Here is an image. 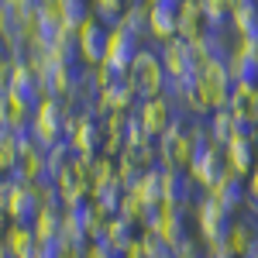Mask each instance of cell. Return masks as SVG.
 I'll return each instance as SVG.
<instances>
[{
	"instance_id": "cell-1",
	"label": "cell",
	"mask_w": 258,
	"mask_h": 258,
	"mask_svg": "<svg viewBox=\"0 0 258 258\" xmlns=\"http://www.w3.org/2000/svg\"><path fill=\"white\" fill-rule=\"evenodd\" d=\"M155 148H159V169L186 172V169H189V162H193V155H197L203 145H197L193 135H189V117H186V114H179V117L169 124V131L155 141Z\"/></svg>"
},
{
	"instance_id": "cell-2",
	"label": "cell",
	"mask_w": 258,
	"mask_h": 258,
	"mask_svg": "<svg viewBox=\"0 0 258 258\" xmlns=\"http://www.w3.org/2000/svg\"><path fill=\"white\" fill-rule=\"evenodd\" d=\"M124 80L135 86L138 100L162 97V93L169 90V76H165V69H162L159 52H155V48H148V45H141V52L135 55L131 69L124 73Z\"/></svg>"
},
{
	"instance_id": "cell-3",
	"label": "cell",
	"mask_w": 258,
	"mask_h": 258,
	"mask_svg": "<svg viewBox=\"0 0 258 258\" xmlns=\"http://www.w3.org/2000/svg\"><path fill=\"white\" fill-rule=\"evenodd\" d=\"M73 107H76L73 100L45 97V100L38 103V110L31 114L28 131H31V135H35V138H38L45 148H52V145L66 141V120H69V110H73Z\"/></svg>"
},
{
	"instance_id": "cell-4",
	"label": "cell",
	"mask_w": 258,
	"mask_h": 258,
	"mask_svg": "<svg viewBox=\"0 0 258 258\" xmlns=\"http://www.w3.org/2000/svg\"><path fill=\"white\" fill-rule=\"evenodd\" d=\"M69 145H73V152H76V159L83 162H93L103 152V120H100L97 110H83L80 120H76V127L69 131Z\"/></svg>"
},
{
	"instance_id": "cell-5",
	"label": "cell",
	"mask_w": 258,
	"mask_h": 258,
	"mask_svg": "<svg viewBox=\"0 0 258 258\" xmlns=\"http://www.w3.org/2000/svg\"><path fill=\"white\" fill-rule=\"evenodd\" d=\"M55 189H59V197H62V210H73V207H80L83 200H90V193H93L90 162L76 159L69 169H62L59 176H55Z\"/></svg>"
},
{
	"instance_id": "cell-6",
	"label": "cell",
	"mask_w": 258,
	"mask_h": 258,
	"mask_svg": "<svg viewBox=\"0 0 258 258\" xmlns=\"http://www.w3.org/2000/svg\"><path fill=\"white\" fill-rule=\"evenodd\" d=\"M135 117L141 120V127L148 131V138L159 141L165 131H169V124L179 117V107L172 100L165 97H152V100H138V107H135Z\"/></svg>"
},
{
	"instance_id": "cell-7",
	"label": "cell",
	"mask_w": 258,
	"mask_h": 258,
	"mask_svg": "<svg viewBox=\"0 0 258 258\" xmlns=\"http://www.w3.org/2000/svg\"><path fill=\"white\" fill-rule=\"evenodd\" d=\"M159 59H162V69H165L169 83H186L193 73H197L193 48H189V41H182V38L165 41V45L159 48Z\"/></svg>"
},
{
	"instance_id": "cell-8",
	"label": "cell",
	"mask_w": 258,
	"mask_h": 258,
	"mask_svg": "<svg viewBox=\"0 0 258 258\" xmlns=\"http://www.w3.org/2000/svg\"><path fill=\"white\" fill-rule=\"evenodd\" d=\"M141 52V38L138 35H131L124 24H114L110 28V41H107V66L117 73V76H124L127 69H131V62H135V55Z\"/></svg>"
},
{
	"instance_id": "cell-9",
	"label": "cell",
	"mask_w": 258,
	"mask_h": 258,
	"mask_svg": "<svg viewBox=\"0 0 258 258\" xmlns=\"http://www.w3.org/2000/svg\"><path fill=\"white\" fill-rule=\"evenodd\" d=\"M224 172V148L220 145H203L197 155H193V162H189V169H186V176H189V182L197 186V189H210L214 186V179Z\"/></svg>"
},
{
	"instance_id": "cell-10",
	"label": "cell",
	"mask_w": 258,
	"mask_h": 258,
	"mask_svg": "<svg viewBox=\"0 0 258 258\" xmlns=\"http://www.w3.org/2000/svg\"><path fill=\"white\" fill-rule=\"evenodd\" d=\"M76 38H80V59H83V66H90V69L103 66V59H107V41H110V28H107L103 21L90 18L80 31H76Z\"/></svg>"
},
{
	"instance_id": "cell-11",
	"label": "cell",
	"mask_w": 258,
	"mask_h": 258,
	"mask_svg": "<svg viewBox=\"0 0 258 258\" xmlns=\"http://www.w3.org/2000/svg\"><path fill=\"white\" fill-rule=\"evenodd\" d=\"M227 227H231V214L217 207L210 197H203L197 203V231L203 244H217V241L227 238Z\"/></svg>"
},
{
	"instance_id": "cell-12",
	"label": "cell",
	"mask_w": 258,
	"mask_h": 258,
	"mask_svg": "<svg viewBox=\"0 0 258 258\" xmlns=\"http://www.w3.org/2000/svg\"><path fill=\"white\" fill-rule=\"evenodd\" d=\"M186 210L189 207H179V203H159V214H155L148 231H155L169 248H179L182 241L189 238L186 234Z\"/></svg>"
},
{
	"instance_id": "cell-13",
	"label": "cell",
	"mask_w": 258,
	"mask_h": 258,
	"mask_svg": "<svg viewBox=\"0 0 258 258\" xmlns=\"http://www.w3.org/2000/svg\"><path fill=\"white\" fill-rule=\"evenodd\" d=\"M14 182V179H11ZM41 214V197L35 186H24V182H14L11 186V200H7V220L11 224H21V227H31Z\"/></svg>"
},
{
	"instance_id": "cell-14",
	"label": "cell",
	"mask_w": 258,
	"mask_h": 258,
	"mask_svg": "<svg viewBox=\"0 0 258 258\" xmlns=\"http://www.w3.org/2000/svg\"><path fill=\"white\" fill-rule=\"evenodd\" d=\"M176 24H179V0H155L152 11H148V38L159 41L162 48L165 41L176 38Z\"/></svg>"
},
{
	"instance_id": "cell-15",
	"label": "cell",
	"mask_w": 258,
	"mask_h": 258,
	"mask_svg": "<svg viewBox=\"0 0 258 258\" xmlns=\"http://www.w3.org/2000/svg\"><path fill=\"white\" fill-rule=\"evenodd\" d=\"M7 97L18 100L21 107H28L31 114L38 110V103L45 100L38 80H35V73L28 69V62H18V66H14V76H11V90H7Z\"/></svg>"
},
{
	"instance_id": "cell-16",
	"label": "cell",
	"mask_w": 258,
	"mask_h": 258,
	"mask_svg": "<svg viewBox=\"0 0 258 258\" xmlns=\"http://www.w3.org/2000/svg\"><path fill=\"white\" fill-rule=\"evenodd\" d=\"M227 110L244 127H258V83H234L231 86V100H227Z\"/></svg>"
},
{
	"instance_id": "cell-17",
	"label": "cell",
	"mask_w": 258,
	"mask_h": 258,
	"mask_svg": "<svg viewBox=\"0 0 258 258\" xmlns=\"http://www.w3.org/2000/svg\"><path fill=\"white\" fill-rule=\"evenodd\" d=\"M203 35H210V24H207V14L200 7V0H179V24H176V38L182 41H200Z\"/></svg>"
},
{
	"instance_id": "cell-18",
	"label": "cell",
	"mask_w": 258,
	"mask_h": 258,
	"mask_svg": "<svg viewBox=\"0 0 258 258\" xmlns=\"http://www.w3.org/2000/svg\"><path fill=\"white\" fill-rule=\"evenodd\" d=\"M207 197L214 200L217 207H224L227 214H234L241 203L248 200V193H244V179H238V176H231L227 169L220 172L217 179H214V186L207 189Z\"/></svg>"
},
{
	"instance_id": "cell-19",
	"label": "cell",
	"mask_w": 258,
	"mask_h": 258,
	"mask_svg": "<svg viewBox=\"0 0 258 258\" xmlns=\"http://www.w3.org/2000/svg\"><path fill=\"white\" fill-rule=\"evenodd\" d=\"M135 107H138V93H135V86L124 80V76L114 86H107L97 100L100 114H135Z\"/></svg>"
},
{
	"instance_id": "cell-20",
	"label": "cell",
	"mask_w": 258,
	"mask_h": 258,
	"mask_svg": "<svg viewBox=\"0 0 258 258\" xmlns=\"http://www.w3.org/2000/svg\"><path fill=\"white\" fill-rule=\"evenodd\" d=\"M224 244H227V251H231L234 258L251 255V251L258 248V231H255V224H251V220H231Z\"/></svg>"
},
{
	"instance_id": "cell-21",
	"label": "cell",
	"mask_w": 258,
	"mask_h": 258,
	"mask_svg": "<svg viewBox=\"0 0 258 258\" xmlns=\"http://www.w3.org/2000/svg\"><path fill=\"white\" fill-rule=\"evenodd\" d=\"M162 203H179V207L193 203V182H189L186 172L162 169Z\"/></svg>"
},
{
	"instance_id": "cell-22",
	"label": "cell",
	"mask_w": 258,
	"mask_h": 258,
	"mask_svg": "<svg viewBox=\"0 0 258 258\" xmlns=\"http://www.w3.org/2000/svg\"><path fill=\"white\" fill-rule=\"evenodd\" d=\"M227 28L234 31V38H258V4L255 0H238Z\"/></svg>"
},
{
	"instance_id": "cell-23",
	"label": "cell",
	"mask_w": 258,
	"mask_h": 258,
	"mask_svg": "<svg viewBox=\"0 0 258 258\" xmlns=\"http://www.w3.org/2000/svg\"><path fill=\"white\" fill-rule=\"evenodd\" d=\"M0 241L7 244V251H11L14 258H35V251H38L35 231H31V227H21V224H11L7 234H4Z\"/></svg>"
},
{
	"instance_id": "cell-24",
	"label": "cell",
	"mask_w": 258,
	"mask_h": 258,
	"mask_svg": "<svg viewBox=\"0 0 258 258\" xmlns=\"http://www.w3.org/2000/svg\"><path fill=\"white\" fill-rule=\"evenodd\" d=\"M207 127H210V141L224 148V145H231V141H234V135H238V127H241V120L234 117L227 107H224V110H214V114L207 117Z\"/></svg>"
},
{
	"instance_id": "cell-25",
	"label": "cell",
	"mask_w": 258,
	"mask_h": 258,
	"mask_svg": "<svg viewBox=\"0 0 258 258\" xmlns=\"http://www.w3.org/2000/svg\"><path fill=\"white\" fill-rule=\"evenodd\" d=\"M138 234H141L138 227H135L131 220L117 217V214H114V217L107 220V227H103V241H107L110 248H117V251H124V248H127L131 241L138 238Z\"/></svg>"
},
{
	"instance_id": "cell-26",
	"label": "cell",
	"mask_w": 258,
	"mask_h": 258,
	"mask_svg": "<svg viewBox=\"0 0 258 258\" xmlns=\"http://www.w3.org/2000/svg\"><path fill=\"white\" fill-rule=\"evenodd\" d=\"M59 14L66 31H80L83 24L93 18V4L90 0H59Z\"/></svg>"
},
{
	"instance_id": "cell-27",
	"label": "cell",
	"mask_w": 258,
	"mask_h": 258,
	"mask_svg": "<svg viewBox=\"0 0 258 258\" xmlns=\"http://www.w3.org/2000/svg\"><path fill=\"white\" fill-rule=\"evenodd\" d=\"M148 11H152V4L148 0H127V11H124V18L117 24H124L131 35H138V38H148Z\"/></svg>"
},
{
	"instance_id": "cell-28",
	"label": "cell",
	"mask_w": 258,
	"mask_h": 258,
	"mask_svg": "<svg viewBox=\"0 0 258 258\" xmlns=\"http://www.w3.org/2000/svg\"><path fill=\"white\" fill-rule=\"evenodd\" d=\"M31 231H35L38 244H45V241H59V234H62V210L41 207V214H38V220L31 224Z\"/></svg>"
},
{
	"instance_id": "cell-29",
	"label": "cell",
	"mask_w": 258,
	"mask_h": 258,
	"mask_svg": "<svg viewBox=\"0 0 258 258\" xmlns=\"http://www.w3.org/2000/svg\"><path fill=\"white\" fill-rule=\"evenodd\" d=\"M48 59H52V62H83L80 59V38H76V31H62L59 38L48 45Z\"/></svg>"
},
{
	"instance_id": "cell-30",
	"label": "cell",
	"mask_w": 258,
	"mask_h": 258,
	"mask_svg": "<svg viewBox=\"0 0 258 258\" xmlns=\"http://www.w3.org/2000/svg\"><path fill=\"white\" fill-rule=\"evenodd\" d=\"M131 193L141 197L148 207H159V203H162V169H148V172L135 182V189H131Z\"/></svg>"
},
{
	"instance_id": "cell-31",
	"label": "cell",
	"mask_w": 258,
	"mask_h": 258,
	"mask_svg": "<svg viewBox=\"0 0 258 258\" xmlns=\"http://www.w3.org/2000/svg\"><path fill=\"white\" fill-rule=\"evenodd\" d=\"M21 162V148H18V135L0 127V176H11Z\"/></svg>"
},
{
	"instance_id": "cell-32",
	"label": "cell",
	"mask_w": 258,
	"mask_h": 258,
	"mask_svg": "<svg viewBox=\"0 0 258 258\" xmlns=\"http://www.w3.org/2000/svg\"><path fill=\"white\" fill-rule=\"evenodd\" d=\"M90 200L97 203L107 217H114V214H117V207H120V200H124V186L114 179V182H107V186H97V189L90 193Z\"/></svg>"
},
{
	"instance_id": "cell-33",
	"label": "cell",
	"mask_w": 258,
	"mask_h": 258,
	"mask_svg": "<svg viewBox=\"0 0 258 258\" xmlns=\"http://www.w3.org/2000/svg\"><path fill=\"white\" fill-rule=\"evenodd\" d=\"M59 241L66 244V248H86L90 244V234L83 231V224L76 217H73V210H62V234H59Z\"/></svg>"
},
{
	"instance_id": "cell-34",
	"label": "cell",
	"mask_w": 258,
	"mask_h": 258,
	"mask_svg": "<svg viewBox=\"0 0 258 258\" xmlns=\"http://www.w3.org/2000/svg\"><path fill=\"white\" fill-rule=\"evenodd\" d=\"M234 4H238V0H200V7H203V14H207V24H210V31L227 28Z\"/></svg>"
},
{
	"instance_id": "cell-35",
	"label": "cell",
	"mask_w": 258,
	"mask_h": 258,
	"mask_svg": "<svg viewBox=\"0 0 258 258\" xmlns=\"http://www.w3.org/2000/svg\"><path fill=\"white\" fill-rule=\"evenodd\" d=\"M90 4H93V18L103 21L107 28H114L127 11V0H90Z\"/></svg>"
},
{
	"instance_id": "cell-36",
	"label": "cell",
	"mask_w": 258,
	"mask_h": 258,
	"mask_svg": "<svg viewBox=\"0 0 258 258\" xmlns=\"http://www.w3.org/2000/svg\"><path fill=\"white\" fill-rule=\"evenodd\" d=\"M90 179H93V189H97V186H107V182H114V179H117V159H110V155H97V159L90 162Z\"/></svg>"
},
{
	"instance_id": "cell-37",
	"label": "cell",
	"mask_w": 258,
	"mask_h": 258,
	"mask_svg": "<svg viewBox=\"0 0 258 258\" xmlns=\"http://www.w3.org/2000/svg\"><path fill=\"white\" fill-rule=\"evenodd\" d=\"M76 162V152H73V145L69 141H59V145H52L48 148V172H52V179L59 176L62 169H69Z\"/></svg>"
},
{
	"instance_id": "cell-38",
	"label": "cell",
	"mask_w": 258,
	"mask_h": 258,
	"mask_svg": "<svg viewBox=\"0 0 258 258\" xmlns=\"http://www.w3.org/2000/svg\"><path fill=\"white\" fill-rule=\"evenodd\" d=\"M141 176H145V169H138L127 155H117V182L124 186V193H131V189H135V182H138Z\"/></svg>"
},
{
	"instance_id": "cell-39",
	"label": "cell",
	"mask_w": 258,
	"mask_h": 258,
	"mask_svg": "<svg viewBox=\"0 0 258 258\" xmlns=\"http://www.w3.org/2000/svg\"><path fill=\"white\" fill-rule=\"evenodd\" d=\"M124 141H127V148H145V145H155V141L148 138V131L141 127V120L131 114L127 117V131H124Z\"/></svg>"
},
{
	"instance_id": "cell-40",
	"label": "cell",
	"mask_w": 258,
	"mask_h": 258,
	"mask_svg": "<svg viewBox=\"0 0 258 258\" xmlns=\"http://www.w3.org/2000/svg\"><path fill=\"white\" fill-rule=\"evenodd\" d=\"M14 66H18V59L0 45V97H7V90H11V76H14Z\"/></svg>"
},
{
	"instance_id": "cell-41",
	"label": "cell",
	"mask_w": 258,
	"mask_h": 258,
	"mask_svg": "<svg viewBox=\"0 0 258 258\" xmlns=\"http://www.w3.org/2000/svg\"><path fill=\"white\" fill-rule=\"evenodd\" d=\"M83 258H124V251L110 248L107 241H90V244L83 248Z\"/></svg>"
},
{
	"instance_id": "cell-42",
	"label": "cell",
	"mask_w": 258,
	"mask_h": 258,
	"mask_svg": "<svg viewBox=\"0 0 258 258\" xmlns=\"http://www.w3.org/2000/svg\"><path fill=\"white\" fill-rule=\"evenodd\" d=\"M59 255H62V241H45L35 251V258H59Z\"/></svg>"
},
{
	"instance_id": "cell-43",
	"label": "cell",
	"mask_w": 258,
	"mask_h": 258,
	"mask_svg": "<svg viewBox=\"0 0 258 258\" xmlns=\"http://www.w3.org/2000/svg\"><path fill=\"white\" fill-rule=\"evenodd\" d=\"M244 193H248V200L258 203V162H255V169H251V176L244 179Z\"/></svg>"
},
{
	"instance_id": "cell-44",
	"label": "cell",
	"mask_w": 258,
	"mask_h": 258,
	"mask_svg": "<svg viewBox=\"0 0 258 258\" xmlns=\"http://www.w3.org/2000/svg\"><path fill=\"white\" fill-rule=\"evenodd\" d=\"M124 258H148V251H145V244H141V238H135L127 248H124Z\"/></svg>"
},
{
	"instance_id": "cell-45",
	"label": "cell",
	"mask_w": 258,
	"mask_h": 258,
	"mask_svg": "<svg viewBox=\"0 0 258 258\" xmlns=\"http://www.w3.org/2000/svg\"><path fill=\"white\" fill-rule=\"evenodd\" d=\"M11 176H0V210H7V200H11Z\"/></svg>"
},
{
	"instance_id": "cell-46",
	"label": "cell",
	"mask_w": 258,
	"mask_h": 258,
	"mask_svg": "<svg viewBox=\"0 0 258 258\" xmlns=\"http://www.w3.org/2000/svg\"><path fill=\"white\" fill-rule=\"evenodd\" d=\"M0 258H14L11 251H7V244H4V241H0Z\"/></svg>"
},
{
	"instance_id": "cell-47",
	"label": "cell",
	"mask_w": 258,
	"mask_h": 258,
	"mask_svg": "<svg viewBox=\"0 0 258 258\" xmlns=\"http://www.w3.org/2000/svg\"><path fill=\"white\" fill-rule=\"evenodd\" d=\"M244 258H258V248H255V251H251V255H244Z\"/></svg>"
},
{
	"instance_id": "cell-48",
	"label": "cell",
	"mask_w": 258,
	"mask_h": 258,
	"mask_svg": "<svg viewBox=\"0 0 258 258\" xmlns=\"http://www.w3.org/2000/svg\"><path fill=\"white\" fill-rule=\"evenodd\" d=\"M152 4H155V0H152Z\"/></svg>"
}]
</instances>
